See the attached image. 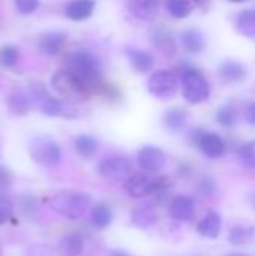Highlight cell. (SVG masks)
<instances>
[{
    "label": "cell",
    "mask_w": 255,
    "mask_h": 256,
    "mask_svg": "<svg viewBox=\"0 0 255 256\" xmlns=\"http://www.w3.org/2000/svg\"><path fill=\"white\" fill-rule=\"evenodd\" d=\"M48 206L59 216L68 220H78L86 214L90 206V196L78 190H63L53 195Z\"/></svg>",
    "instance_id": "cell-1"
},
{
    "label": "cell",
    "mask_w": 255,
    "mask_h": 256,
    "mask_svg": "<svg viewBox=\"0 0 255 256\" xmlns=\"http://www.w3.org/2000/svg\"><path fill=\"white\" fill-rule=\"evenodd\" d=\"M68 70L78 76L86 86H92L102 78L101 60L89 50H75L68 56Z\"/></svg>",
    "instance_id": "cell-2"
},
{
    "label": "cell",
    "mask_w": 255,
    "mask_h": 256,
    "mask_svg": "<svg viewBox=\"0 0 255 256\" xmlns=\"http://www.w3.org/2000/svg\"><path fill=\"white\" fill-rule=\"evenodd\" d=\"M179 75L182 81L183 98L189 104H201L210 94V86L204 75L191 64H182L179 68Z\"/></svg>",
    "instance_id": "cell-3"
},
{
    "label": "cell",
    "mask_w": 255,
    "mask_h": 256,
    "mask_svg": "<svg viewBox=\"0 0 255 256\" xmlns=\"http://www.w3.org/2000/svg\"><path fill=\"white\" fill-rule=\"evenodd\" d=\"M30 158L44 166H56L62 160V150L59 144L48 136H35L29 142Z\"/></svg>",
    "instance_id": "cell-4"
},
{
    "label": "cell",
    "mask_w": 255,
    "mask_h": 256,
    "mask_svg": "<svg viewBox=\"0 0 255 256\" xmlns=\"http://www.w3.org/2000/svg\"><path fill=\"white\" fill-rule=\"evenodd\" d=\"M51 87L62 96L80 99L87 93V86L69 70H57L51 76Z\"/></svg>",
    "instance_id": "cell-5"
},
{
    "label": "cell",
    "mask_w": 255,
    "mask_h": 256,
    "mask_svg": "<svg viewBox=\"0 0 255 256\" xmlns=\"http://www.w3.org/2000/svg\"><path fill=\"white\" fill-rule=\"evenodd\" d=\"M132 164L125 156H108L98 164V172L105 180L120 182L131 177Z\"/></svg>",
    "instance_id": "cell-6"
},
{
    "label": "cell",
    "mask_w": 255,
    "mask_h": 256,
    "mask_svg": "<svg viewBox=\"0 0 255 256\" xmlns=\"http://www.w3.org/2000/svg\"><path fill=\"white\" fill-rule=\"evenodd\" d=\"M147 90L158 99L173 98L177 92V78L173 72L167 69H159L150 75L147 81Z\"/></svg>",
    "instance_id": "cell-7"
},
{
    "label": "cell",
    "mask_w": 255,
    "mask_h": 256,
    "mask_svg": "<svg viewBox=\"0 0 255 256\" xmlns=\"http://www.w3.org/2000/svg\"><path fill=\"white\" fill-rule=\"evenodd\" d=\"M192 140L201 153L209 159H218L225 153V142L218 134L209 130H195L192 134Z\"/></svg>",
    "instance_id": "cell-8"
},
{
    "label": "cell",
    "mask_w": 255,
    "mask_h": 256,
    "mask_svg": "<svg viewBox=\"0 0 255 256\" xmlns=\"http://www.w3.org/2000/svg\"><path fill=\"white\" fill-rule=\"evenodd\" d=\"M165 162H167L165 153L155 146H146L137 154V164L143 171H146V174L161 171L165 166Z\"/></svg>",
    "instance_id": "cell-9"
},
{
    "label": "cell",
    "mask_w": 255,
    "mask_h": 256,
    "mask_svg": "<svg viewBox=\"0 0 255 256\" xmlns=\"http://www.w3.org/2000/svg\"><path fill=\"white\" fill-rule=\"evenodd\" d=\"M155 189V178H152L147 174L138 172L131 176L125 183V190L131 198H144L147 195H152Z\"/></svg>",
    "instance_id": "cell-10"
},
{
    "label": "cell",
    "mask_w": 255,
    "mask_h": 256,
    "mask_svg": "<svg viewBox=\"0 0 255 256\" xmlns=\"http://www.w3.org/2000/svg\"><path fill=\"white\" fill-rule=\"evenodd\" d=\"M168 214L177 222H188L195 214V201L189 196L179 195L170 201Z\"/></svg>",
    "instance_id": "cell-11"
},
{
    "label": "cell",
    "mask_w": 255,
    "mask_h": 256,
    "mask_svg": "<svg viewBox=\"0 0 255 256\" xmlns=\"http://www.w3.org/2000/svg\"><path fill=\"white\" fill-rule=\"evenodd\" d=\"M66 38H68V34L60 30L47 32L44 34H41V38L38 40V48L45 56H54L62 50V46L66 42Z\"/></svg>",
    "instance_id": "cell-12"
},
{
    "label": "cell",
    "mask_w": 255,
    "mask_h": 256,
    "mask_svg": "<svg viewBox=\"0 0 255 256\" xmlns=\"http://www.w3.org/2000/svg\"><path fill=\"white\" fill-rule=\"evenodd\" d=\"M125 54L132 66V69L137 74H146L149 72L153 64H155V57L144 50H138V48H126Z\"/></svg>",
    "instance_id": "cell-13"
},
{
    "label": "cell",
    "mask_w": 255,
    "mask_h": 256,
    "mask_svg": "<svg viewBox=\"0 0 255 256\" xmlns=\"http://www.w3.org/2000/svg\"><path fill=\"white\" fill-rule=\"evenodd\" d=\"M219 76L222 81L225 82H230V84H234V82H240L246 78V66L240 62H236V60H227L224 62L219 69Z\"/></svg>",
    "instance_id": "cell-14"
},
{
    "label": "cell",
    "mask_w": 255,
    "mask_h": 256,
    "mask_svg": "<svg viewBox=\"0 0 255 256\" xmlns=\"http://www.w3.org/2000/svg\"><path fill=\"white\" fill-rule=\"evenodd\" d=\"M129 12L144 21H150L158 15L159 3L156 0H131L128 2Z\"/></svg>",
    "instance_id": "cell-15"
},
{
    "label": "cell",
    "mask_w": 255,
    "mask_h": 256,
    "mask_svg": "<svg viewBox=\"0 0 255 256\" xmlns=\"http://www.w3.org/2000/svg\"><path fill=\"white\" fill-rule=\"evenodd\" d=\"M83 249H84L83 238L78 234L71 232L60 238L56 252L59 256H81Z\"/></svg>",
    "instance_id": "cell-16"
},
{
    "label": "cell",
    "mask_w": 255,
    "mask_h": 256,
    "mask_svg": "<svg viewBox=\"0 0 255 256\" xmlns=\"http://www.w3.org/2000/svg\"><path fill=\"white\" fill-rule=\"evenodd\" d=\"M180 45L185 51L198 54L206 48V39L197 28H186L180 34Z\"/></svg>",
    "instance_id": "cell-17"
},
{
    "label": "cell",
    "mask_w": 255,
    "mask_h": 256,
    "mask_svg": "<svg viewBox=\"0 0 255 256\" xmlns=\"http://www.w3.org/2000/svg\"><path fill=\"white\" fill-rule=\"evenodd\" d=\"M131 222L140 230H147L158 222V213L152 206H141L132 210Z\"/></svg>",
    "instance_id": "cell-18"
},
{
    "label": "cell",
    "mask_w": 255,
    "mask_h": 256,
    "mask_svg": "<svg viewBox=\"0 0 255 256\" xmlns=\"http://www.w3.org/2000/svg\"><path fill=\"white\" fill-rule=\"evenodd\" d=\"M221 226H222V220H221L219 213L210 212L198 222L197 231L200 236L206 238H216L221 232Z\"/></svg>",
    "instance_id": "cell-19"
},
{
    "label": "cell",
    "mask_w": 255,
    "mask_h": 256,
    "mask_svg": "<svg viewBox=\"0 0 255 256\" xmlns=\"http://www.w3.org/2000/svg\"><path fill=\"white\" fill-rule=\"evenodd\" d=\"M95 10V2L92 0H77L65 6V15L72 21H83L89 18Z\"/></svg>",
    "instance_id": "cell-20"
},
{
    "label": "cell",
    "mask_w": 255,
    "mask_h": 256,
    "mask_svg": "<svg viewBox=\"0 0 255 256\" xmlns=\"http://www.w3.org/2000/svg\"><path fill=\"white\" fill-rule=\"evenodd\" d=\"M150 40L155 48H158L165 56H174L176 54V44L170 32L165 28H155L150 33Z\"/></svg>",
    "instance_id": "cell-21"
},
{
    "label": "cell",
    "mask_w": 255,
    "mask_h": 256,
    "mask_svg": "<svg viewBox=\"0 0 255 256\" xmlns=\"http://www.w3.org/2000/svg\"><path fill=\"white\" fill-rule=\"evenodd\" d=\"M90 222L96 230H105L113 222V212L105 202H98L90 210Z\"/></svg>",
    "instance_id": "cell-22"
},
{
    "label": "cell",
    "mask_w": 255,
    "mask_h": 256,
    "mask_svg": "<svg viewBox=\"0 0 255 256\" xmlns=\"http://www.w3.org/2000/svg\"><path fill=\"white\" fill-rule=\"evenodd\" d=\"M74 146H75L77 153L81 158L90 159L96 154V152L99 148V141L92 135H78L74 141Z\"/></svg>",
    "instance_id": "cell-23"
},
{
    "label": "cell",
    "mask_w": 255,
    "mask_h": 256,
    "mask_svg": "<svg viewBox=\"0 0 255 256\" xmlns=\"http://www.w3.org/2000/svg\"><path fill=\"white\" fill-rule=\"evenodd\" d=\"M254 237V225H236L228 232V243L233 246H243V244H248Z\"/></svg>",
    "instance_id": "cell-24"
},
{
    "label": "cell",
    "mask_w": 255,
    "mask_h": 256,
    "mask_svg": "<svg viewBox=\"0 0 255 256\" xmlns=\"http://www.w3.org/2000/svg\"><path fill=\"white\" fill-rule=\"evenodd\" d=\"M35 96L39 98L41 100V111L50 117H56V116H60L63 112V105L59 99L50 96L45 90H39V92H33Z\"/></svg>",
    "instance_id": "cell-25"
},
{
    "label": "cell",
    "mask_w": 255,
    "mask_h": 256,
    "mask_svg": "<svg viewBox=\"0 0 255 256\" xmlns=\"http://www.w3.org/2000/svg\"><path fill=\"white\" fill-rule=\"evenodd\" d=\"M236 28L246 38L255 36V9H245L236 16Z\"/></svg>",
    "instance_id": "cell-26"
},
{
    "label": "cell",
    "mask_w": 255,
    "mask_h": 256,
    "mask_svg": "<svg viewBox=\"0 0 255 256\" xmlns=\"http://www.w3.org/2000/svg\"><path fill=\"white\" fill-rule=\"evenodd\" d=\"M188 123V112L182 108H171L164 114V124L173 132L182 130Z\"/></svg>",
    "instance_id": "cell-27"
},
{
    "label": "cell",
    "mask_w": 255,
    "mask_h": 256,
    "mask_svg": "<svg viewBox=\"0 0 255 256\" xmlns=\"http://www.w3.org/2000/svg\"><path fill=\"white\" fill-rule=\"evenodd\" d=\"M165 8L174 18H186L192 12V3L188 0H168Z\"/></svg>",
    "instance_id": "cell-28"
},
{
    "label": "cell",
    "mask_w": 255,
    "mask_h": 256,
    "mask_svg": "<svg viewBox=\"0 0 255 256\" xmlns=\"http://www.w3.org/2000/svg\"><path fill=\"white\" fill-rule=\"evenodd\" d=\"M20 51L15 45H5L0 48V64L5 68H12L17 64Z\"/></svg>",
    "instance_id": "cell-29"
},
{
    "label": "cell",
    "mask_w": 255,
    "mask_h": 256,
    "mask_svg": "<svg viewBox=\"0 0 255 256\" xmlns=\"http://www.w3.org/2000/svg\"><path fill=\"white\" fill-rule=\"evenodd\" d=\"M8 104H9L11 111L15 112V114H26V112L29 111V99H27L26 94H23V93H20V92L12 93V94L9 96Z\"/></svg>",
    "instance_id": "cell-30"
},
{
    "label": "cell",
    "mask_w": 255,
    "mask_h": 256,
    "mask_svg": "<svg viewBox=\"0 0 255 256\" xmlns=\"http://www.w3.org/2000/svg\"><path fill=\"white\" fill-rule=\"evenodd\" d=\"M216 120L224 128H231L237 123V114L233 106H222L216 112Z\"/></svg>",
    "instance_id": "cell-31"
},
{
    "label": "cell",
    "mask_w": 255,
    "mask_h": 256,
    "mask_svg": "<svg viewBox=\"0 0 255 256\" xmlns=\"http://www.w3.org/2000/svg\"><path fill=\"white\" fill-rule=\"evenodd\" d=\"M239 158L246 166L255 168V140L243 144L239 148Z\"/></svg>",
    "instance_id": "cell-32"
},
{
    "label": "cell",
    "mask_w": 255,
    "mask_h": 256,
    "mask_svg": "<svg viewBox=\"0 0 255 256\" xmlns=\"http://www.w3.org/2000/svg\"><path fill=\"white\" fill-rule=\"evenodd\" d=\"M14 214V204L6 195H0V225H5L11 220Z\"/></svg>",
    "instance_id": "cell-33"
},
{
    "label": "cell",
    "mask_w": 255,
    "mask_h": 256,
    "mask_svg": "<svg viewBox=\"0 0 255 256\" xmlns=\"http://www.w3.org/2000/svg\"><path fill=\"white\" fill-rule=\"evenodd\" d=\"M56 250L48 244H32L26 249V256H56Z\"/></svg>",
    "instance_id": "cell-34"
},
{
    "label": "cell",
    "mask_w": 255,
    "mask_h": 256,
    "mask_svg": "<svg viewBox=\"0 0 255 256\" xmlns=\"http://www.w3.org/2000/svg\"><path fill=\"white\" fill-rule=\"evenodd\" d=\"M198 190L203 196H213L216 194V183L212 177H203L200 184H198Z\"/></svg>",
    "instance_id": "cell-35"
},
{
    "label": "cell",
    "mask_w": 255,
    "mask_h": 256,
    "mask_svg": "<svg viewBox=\"0 0 255 256\" xmlns=\"http://www.w3.org/2000/svg\"><path fill=\"white\" fill-rule=\"evenodd\" d=\"M39 3L36 0H17L15 2V8L20 14L23 15H27V14H32L38 9Z\"/></svg>",
    "instance_id": "cell-36"
},
{
    "label": "cell",
    "mask_w": 255,
    "mask_h": 256,
    "mask_svg": "<svg viewBox=\"0 0 255 256\" xmlns=\"http://www.w3.org/2000/svg\"><path fill=\"white\" fill-rule=\"evenodd\" d=\"M245 118L249 124L255 126V102H251L245 110Z\"/></svg>",
    "instance_id": "cell-37"
},
{
    "label": "cell",
    "mask_w": 255,
    "mask_h": 256,
    "mask_svg": "<svg viewBox=\"0 0 255 256\" xmlns=\"http://www.w3.org/2000/svg\"><path fill=\"white\" fill-rule=\"evenodd\" d=\"M110 256H132L131 254H128L126 250H119V249H116V250H113Z\"/></svg>",
    "instance_id": "cell-38"
},
{
    "label": "cell",
    "mask_w": 255,
    "mask_h": 256,
    "mask_svg": "<svg viewBox=\"0 0 255 256\" xmlns=\"http://www.w3.org/2000/svg\"><path fill=\"white\" fill-rule=\"evenodd\" d=\"M227 256H248L246 254H230V255Z\"/></svg>",
    "instance_id": "cell-39"
},
{
    "label": "cell",
    "mask_w": 255,
    "mask_h": 256,
    "mask_svg": "<svg viewBox=\"0 0 255 256\" xmlns=\"http://www.w3.org/2000/svg\"><path fill=\"white\" fill-rule=\"evenodd\" d=\"M254 207H255V195H254Z\"/></svg>",
    "instance_id": "cell-40"
}]
</instances>
